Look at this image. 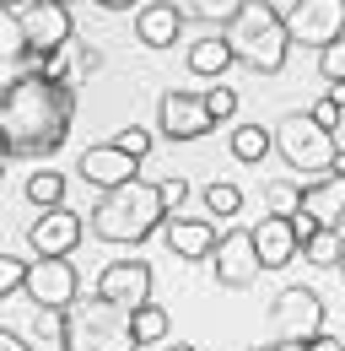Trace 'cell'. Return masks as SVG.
<instances>
[{
	"label": "cell",
	"instance_id": "obj_16",
	"mask_svg": "<svg viewBox=\"0 0 345 351\" xmlns=\"http://www.w3.org/2000/svg\"><path fill=\"white\" fill-rule=\"evenodd\" d=\"M162 238H168V249L178 260H211L216 249H221L216 217H183V211H172V217L162 221Z\"/></svg>",
	"mask_w": 345,
	"mask_h": 351
},
{
	"label": "cell",
	"instance_id": "obj_7",
	"mask_svg": "<svg viewBox=\"0 0 345 351\" xmlns=\"http://www.w3.org/2000/svg\"><path fill=\"white\" fill-rule=\"evenodd\" d=\"M16 22H22V33H27V49L43 54V60H54L60 49L76 44V22H71V5H65V0H27V5L16 11Z\"/></svg>",
	"mask_w": 345,
	"mask_h": 351
},
{
	"label": "cell",
	"instance_id": "obj_13",
	"mask_svg": "<svg viewBox=\"0 0 345 351\" xmlns=\"http://www.w3.org/2000/svg\"><path fill=\"white\" fill-rule=\"evenodd\" d=\"M345 221V178L324 173L302 184V211H297V232L307 238L313 227H340Z\"/></svg>",
	"mask_w": 345,
	"mask_h": 351
},
{
	"label": "cell",
	"instance_id": "obj_9",
	"mask_svg": "<svg viewBox=\"0 0 345 351\" xmlns=\"http://www.w3.org/2000/svg\"><path fill=\"white\" fill-rule=\"evenodd\" d=\"M286 27H292V44L329 49L335 38H345V0H292Z\"/></svg>",
	"mask_w": 345,
	"mask_h": 351
},
{
	"label": "cell",
	"instance_id": "obj_15",
	"mask_svg": "<svg viewBox=\"0 0 345 351\" xmlns=\"http://www.w3.org/2000/svg\"><path fill=\"white\" fill-rule=\"evenodd\" d=\"M135 168H140V157H129L119 141H97V146L81 152V178L92 189H103V195L119 189V184H129V178H140Z\"/></svg>",
	"mask_w": 345,
	"mask_h": 351
},
{
	"label": "cell",
	"instance_id": "obj_20",
	"mask_svg": "<svg viewBox=\"0 0 345 351\" xmlns=\"http://www.w3.org/2000/svg\"><path fill=\"white\" fill-rule=\"evenodd\" d=\"M227 65H238L232 49H227V38H200V44H189V71H194V76H221Z\"/></svg>",
	"mask_w": 345,
	"mask_h": 351
},
{
	"label": "cell",
	"instance_id": "obj_35",
	"mask_svg": "<svg viewBox=\"0 0 345 351\" xmlns=\"http://www.w3.org/2000/svg\"><path fill=\"white\" fill-rule=\"evenodd\" d=\"M307 351H345L340 335H318V341H307Z\"/></svg>",
	"mask_w": 345,
	"mask_h": 351
},
{
	"label": "cell",
	"instance_id": "obj_26",
	"mask_svg": "<svg viewBox=\"0 0 345 351\" xmlns=\"http://www.w3.org/2000/svg\"><path fill=\"white\" fill-rule=\"evenodd\" d=\"M0 49H5V60H11V65H16L22 54H33V49H27V33H22V22H16V11H5V16H0Z\"/></svg>",
	"mask_w": 345,
	"mask_h": 351
},
{
	"label": "cell",
	"instance_id": "obj_24",
	"mask_svg": "<svg viewBox=\"0 0 345 351\" xmlns=\"http://www.w3.org/2000/svg\"><path fill=\"white\" fill-rule=\"evenodd\" d=\"M27 200L49 211V206H65V173H54V168H38V173L27 178Z\"/></svg>",
	"mask_w": 345,
	"mask_h": 351
},
{
	"label": "cell",
	"instance_id": "obj_8",
	"mask_svg": "<svg viewBox=\"0 0 345 351\" xmlns=\"http://www.w3.org/2000/svg\"><path fill=\"white\" fill-rule=\"evenodd\" d=\"M264 260H259V243H254V227H227L221 232V249L211 254V276L216 287H227V292H243V287H254Z\"/></svg>",
	"mask_w": 345,
	"mask_h": 351
},
{
	"label": "cell",
	"instance_id": "obj_2",
	"mask_svg": "<svg viewBox=\"0 0 345 351\" xmlns=\"http://www.w3.org/2000/svg\"><path fill=\"white\" fill-rule=\"evenodd\" d=\"M168 217L172 211H168V200H162V184L129 178V184L108 189L92 206V238H103V243H146Z\"/></svg>",
	"mask_w": 345,
	"mask_h": 351
},
{
	"label": "cell",
	"instance_id": "obj_6",
	"mask_svg": "<svg viewBox=\"0 0 345 351\" xmlns=\"http://www.w3.org/2000/svg\"><path fill=\"white\" fill-rule=\"evenodd\" d=\"M324 335V298L313 287H286L275 292L270 303V341H292V346H307Z\"/></svg>",
	"mask_w": 345,
	"mask_h": 351
},
{
	"label": "cell",
	"instance_id": "obj_29",
	"mask_svg": "<svg viewBox=\"0 0 345 351\" xmlns=\"http://www.w3.org/2000/svg\"><path fill=\"white\" fill-rule=\"evenodd\" d=\"M264 200H270L275 217H297V211H302V184H270Z\"/></svg>",
	"mask_w": 345,
	"mask_h": 351
},
{
	"label": "cell",
	"instance_id": "obj_41",
	"mask_svg": "<svg viewBox=\"0 0 345 351\" xmlns=\"http://www.w3.org/2000/svg\"><path fill=\"white\" fill-rule=\"evenodd\" d=\"M335 141H340V152H345V125H340V130H335Z\"/></svg>",
	"mask_w": 345,
	"mask_h": 351
},
{
	"label": "cell",
	"instance_id": "obj_31",
	"mask_svg": "<svg viewBox=\"0 0 345 351\" xmlns=\"http://www.w3.org/2000/svg\"><path fill=\"white\" fill-rule=\"evenodd\" d=\"M205 108H211V119H216V125H227V119L238 114V92L227 87V82H216V87L205 92Z\"/></svg>",
	"mask_w": 345,
	"mask_h": 351
},
{
	"label": "cell",
	"instance_id": "obj_40",
	"mask_svg": "<svg viewBox=\"0 0 345 351\" xmlns=\"http://www.w3.org/2000/svg\"><path fill=\"white\" fill-rule=\"evenodd\" d=\"M0 5H11V11H22V5H27V0H0Z\"/></svg>",
	"mask_w": 345,
	"mask_h": 351
},
{
	"label": "cell",
	"instance_id": "obj_39",
	"mask_svg": "<svg viewBox=\"0 0 345 351\" xmlns=\"http://www.w3.org/2000/svg\"><path fill=\"white\" fill-rule=\"evenodd\" d=\"M168 351H200V346H189V341H178V346H168Z\"/></svg>",
	"mask_w": 345,
	"mask_h": 351
},
{
	"label": "cell",
	"instance_id": "obj_33",
	"mask_svg": "<svg viewBox=\"0 0 345 351\" xmlns=\"http://www.w3.org/2000/svg\"><path fill=\"white\" fill-rule=\"evenodd\" d=\"M162 200H168V211H183V200H189V184H183V178H162Z\"/></svg>",
	"mask_w": 345,
	"mask_h": 351
},
{
	"label": "cell",
	"instance_id": "obj_14",
	"mask_svg": "<svg viewBox=\"0 0 345 351\" xmlns=\"http://www.w3.org/2000/svg\"><path fill=\"white\" fill-rule=\"evenodd\" d=\"M27 298L33 308H71L81 298V276L71 260H33L27 270Z\"/></svg>",
	"mask_w": 345,
	"mask_h": 351
},
{
	"label": "cell",
	"instance_id": "obj_10",
	"mask_svg": "<svg viewBox=\"0 0 345 351\" xmlns=\"http://www.w3.org/2000/svg\"><path fill=\"white\" fill-rule=\"evenodd\" d=\"M81 238H86V217H76L71 206H49V211H38V221H27V243L38 260H71Z\"/></svg>",
	"mask_w": 345,
	"mask_h": 351
},
{
	"label": "cell",
	"instance_id": "obj_19",
	"mask_svg": "<svg viewBox=\"0 0 345 351\" xmlns=\"http://www.w3.org/2000/svg\"><path fill=\"white\" fill-rule=\"evenodd\" d=\"M302 254H307V265H318V270H340V260H345L340 227H313L302 238Z\"/></svg>",
	"mask_w": 345,
	"mask_h": 351
},
{
	"label": "cell",
	"instance_id": "obj_27",
	"mask_svg": "<svg viewBox=\"0 0 345 351\" xmlns=\"http://www.w3.org/2000/svg\"><path fill=\"white\" fill-rule=\"evenodd\" d=\"M318 76L329 87H345V38H335L329 49H318Z\"/></svg>",
	"mask_w": 345,
	"mask_h": 351
},
{
	"label": "cell",
	"instance_id": "obj_11",
	"mask_svg": "<svg viewBox=\"0 0 345 351\" xmlns=\"http://www.w3.org/2000/svg\"><path fill=\"white\" fill-rule=\"evenodd\" d=\"M151 287H157V276H151V265H146V260H114V265L97 270V287H92V292L135 313V308L151 303Z\"/></svg>",
	"mask_w": 345,
	"mask_h": 351
},
{
	"label": "cell",
	"instance_id": "obj_23",
	"mask_svg": "<svg viewBox=\"0 0 345 351\" xmlns=\"http://www.w3.org/2000/svg\"><path fill=\"white\" fill-rule=\"evenodd\" d=\"M168 330H172L168 308H157V303L135 308V341H140V346H162V341H168Z\"/></svg>",
	"mask_w": 345,
	"mask_h": 351
},
{
	"label": "cell",
	"instance_id": "obj_25",
	"mask_svg": "<svg viewBox=\"0 0 345 351\" xmlns=\"http://www.w3.org/2000/svg\"><path fill=\"white\" fill-rule=\"evenodd\" d=\"M178 5H183V16H189V22H221V27H227L248 0H178Z\"/></svg>",
	"mask_w": 345,
	"mask_h": 351
},
{
	"label": "cell",
	"instance_id": "obj_36",
	"mask_svg": "<svg viewBox=\"0 0 345 351\" xmlns=\"http://www.w3.org/2000/svg\"><path fill=\"white\" fill-rule=\"evenodd\" d=\"M92 5H103V11H140V0H92Z\"/></svg>",
	"mask_w": 345,
	"mask_h": 351
},
{
	"label": "cell",
	"instance_id": "obj_34",
	"mask_svg": "<svg viewBox=\"0 0 345 351\" xmlns=\"http://www.w3.org/2000/svg\"><path fill=\"white\" fill-rule=\"evenodd\" d=\"M0 351H33V346H27L16 330H0Z\"/></svg>",
	"mask_w": 345,
	"mask_h": 351
},
{
	"label": "cell",
	"instance_id": "obj_1",
	"mask_svg": "<svg viewBox=\"0 0 345 351\" xmlns=\"http://www.w3.org/2000/svg\"><path fill=\"white\" fill-rule=\"evenodd\" d=\"M76 114V87L54 76H16L0 103V152L5 157H49L65 146Z\"/></svg>",
	"mask_w": 345,
	"mask_h": 351
},
{
	"label": "cell",
	"instance_id": "obj_30",
	"mask_svg": "<svg viewBox=\"0 0 345 351\" xmlns=\"http://www.w3.org/2000/svg\"><path fill=\"white\" fill-rule=\"evenodd\" d=\"M33 335H38V341H49V346H60V341H65V308H38Z\"/></svg>",
	"mask_w": 345,
	"mask_h": 351
},
{
	"label": "cell",
	"instance_id": "obj_32",
	"mask_svg": "<svg viewBox=\"0 0 345 351\" xmlns=\"http://www.w3.org/2000/svg\"><path fill=\"white\" fill-rule=\"evenodd\" d=\"M114 141L125 146L129 157H146V152H151V130H146V125H125V130L114 135Z\"/></svg>",
	"mask_w": 345,
	"mask_h": 351
},
{
	"label": "cell",
	"instance_id": "obj_18",
	"mask_svg": "<svg viewBox=\"0 0 345 351\" xmlns=\"http://www.w3.org/2000/svg\"><path fill=\"white\" fill-rule=\"evenodd\" d=\"M183 5L178 0H151V5H140L135 11V38L146 49H172L178 44V33H183Z\"/></svg>",
	"mask_w": 345,
	"mask_h": 351
},
{
	"label": "cell",
	"instance_id": "obj_28",
	"mask_svg": "<svg viewBox=\"0 0 345 351\" xmlns=\"http://www.w3.org/2000/svg\"><path fill=\"white\" fill-rule=\"evenodd\" d=\"M27 270H33L27 260H16V254H0V298H11V292H27Z\"/></svg>",
	"mask_w": 345,
	"mask_h": 351
},
{
	"label": "cell",
	"instance_id": "obj_3",
	"mask_svg": "<svg viewBox=\"0 0 345 351\" xmlns=\"http://www.w3.org/2000/svg\"><path fill=\"white\" fill-rule=\"evenodd\" d=\"M221 38H227V49H232V60L248 65L254 76H275V71L286 65V54H292L286 11H275L270 0H248V5L221 27Z\"/></svg>",
	"mask_w": 345,
	"mask_h": 351
},
{
	"label": "cell",
	"instance_id": "obj_4",
	"mask_svg": "<svg viewBox=\"0 0 345 351\" xmlns=\"http://www.w3.org/2000/svg\"><path fill=\"white\" fill-rule=\"evenodd\" d=\"M60 351H140L135 341V313L108 298H76L65 308V341Z\"/></svg>",
	"mask_w": 345,
	"mask_h": 351
},
{
	"label": "cell",
	"instance_id": "obj_37",
	"mask_svg": "<svg viewBox=\"0 0 345 351\" xmlns=\"http://www.w3.org/2000/svg\"><path fill=\"white\" fill-rule=\"evenodd\" d=\"M254 351H307V346H292V341H270V346H254Z\"/></svg>",
	"mask_w": 345,
	"mask_h": 351
},
{
	"label": "cell",
	"instance_id": "obj_17",
	"mask_svg": "<svg viewBox=\"0 0 345 351\" xmlns=\"http://www.w3.org/2000/svg\"><path fill=\"white\" fill-rule=\"evenodd\" d=\"M254 243H259L264 270H286V265L302 254L297 217H275V211H264V221H254Z\"/></svg>",
	"mask_w": 345,
	"mask_h": 351
},
{
	"label": "cell",
	"instance_id": "obj_38",
	"mask_svg": "<svg viewBox=\"0 0 345 351\" xmlns=\"http://www.w3.org/2000/svg\"><path fill=\"white\" fill-rule=\"evenodd\" d=\"M329 173H340V178H345V152H340V157H335V168H329Z\"/></svg>",
	"mask_w": 345,
	"mask_h": 351
},
{
	"label": "cell",
	"instance_id": "obj_42",
	"mask_svg": "<svg viewBox=\"0 0 345 351\" xmlns=\"http://www.w3.org/2000/svg\"><path fill=\"white\" fill-rule=\"evenodd\" d=\"M340 276H345V260H340Z\"/></svg>",
	"mask_w": 345,
	"mask_h": 351
},
{
	"label": "cell",
	"instance_id": "obj_43",
	"mask_svg": "<svg viewBox=\"0 0 345 351\" xmlns=\"http://www.w3.org/2000/svg\"><path fill=\"white\" fill-rule=\"evenodd\" d=\"M65 5H71V0H65Z\"/></svg>",
	"mask_w": 345,
	"mask_h": 351
},
{
	"label": "cell",
	"instance_id": "obj_22",
	"mask_svg": "<svg viewBox=\"0 0 345 351\" xmlns=\"http://www.w3.org/2000/svg\"><path fill=\"white\" fill-rule=\"evenodd\" d=\"M205 211L221 217V221H232L243 211V189H238L232 178H211V184H205Z\"/></svg>",
	"mask_w": 345,
	"mask_h": 351
},
{
	"label": "cell",
	"instance_id": "obj_21",
	"mask_svg": "<svg viewBox=\"0 0 345 351\" xmlns=\"http://www.w3.org/2000/svg\"><path fill=\"white\" fill-rule=\"evenodd\" d=\"M264 152H275V130H264V125H238L232 130V157L238 162H264Z\"/></svg>",
	"mask_w": 345,
	"mask_h": 351
},
{
	"label": "cell",
	"instance_id": "obj_5",
	"mask_svg": "<svg viewBox=\"0 0 345 351\" xmlns=\"http://www.w3.org/2000/svg\"><path fill=\"white\" fill-rule=\"evenodd\" d=\"M275 152H281V162L292 173L324 178L335 168V157H340V141H335V130H324L313 119V108H292V114L275 119Z\"/></svg>",
	"mask_w": 345,
	"mask_h": 351
},
{
	"label": "cell",
	"instance_id": "obj_12",
	"mask_svg": "<svg viewBox=\"0 0 345 351\" xmlns=\"http://www.w3.org/2000/svg\"><path fill=\"white\" fill-rule=\"evenodd\" d=\"M157 125H162V135H172V141H200V135H211V108H205V92H183L172 87L157 97Z\"/></svg>",
	"mask_w": 345,
	"mask_h": 351
}]
</instances>
